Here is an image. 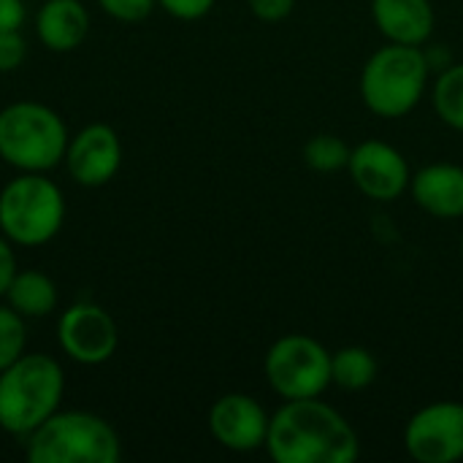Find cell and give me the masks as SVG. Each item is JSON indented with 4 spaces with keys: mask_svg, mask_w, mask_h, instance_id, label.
<instances>
[{
    "mask_svg": "<svg viewBox=\"0 0 463 463\" xmlns=\"http://www.w3.org/2000/svg\"><path fill=\"white\" fill-rule=\"evenodd\" d=\"M57 345L79 366H100L111 361L119 345L117 323L114 317L92 304V301H79L62 309L57 320Z\"/></svg>",
    "mask_w": 463,
    "mask_h": 463,
    "instance_id": "9",
    "label": "cell"
},
{
    "mask_svg": "<svg viewBox=\"0 0 463 463\" xmlns=\"http://www.w3.org/2000/svg\"><path fill=\"white\" fill-rule=\"evenodd\" d=\"M98 8L117 22L136 24L157 8V0H98Z\"/></svg>",
    "mask_w": 463,
    "mask_h": 463,
    "instance_id": "21",
    "label": "cell"
},
{
    "mask_svg": "<svg viewBox=\"0 0 463 463\" xmlns=\"http://www.w3.org/2000/svg\"><path fill=\"white\" fill-rule=\"evenodd\" d=\"M380 364L369 347L347 345L331 353V385L347 393H361L377 383Z\"/></svg>",
    "mask_w": 463,
    "mask_h": 463,
    "instance_id": "17",
    "label": "cell"
},
{
    "mask_svg": "<svg viewBox=\"0 0 463 463\" xmlns=\"http://www.w3.org/2000/svg\"><path fill=\"white\" fill-rule=\"evenodd\" d=\"M410 195L415 206L437 220L463 217V165L458 163H429L410 179Z\"/></svg>",
    "mask_w": 463,
    "mask_h": 463,
    "instance_id": "13",
    "label": "cell"
},
{
    "mask_svg": "<svg viewBox=\"0 0 463 463\" xmlns=\"http://www.w3.org/2000/svg\"><path fill=\"white\" fill-rule=\"evenodd\" d=\"M431 73L423 46L388 41L364 62L358 79L361 100L374 117L402 119L420 106Z\"/></svg>",
    "mask_w": 463,
    "mask_h": 463,
    "instance_id": "2",
    "label": "cell"
},
{
    "mask_svg": "<svg viewBox=\"0 0 463 463\" xmlns=\"http://www.w3.org/2000/svg\"><path fill=\"white\" fill-rule=\"evenodd\" d=\"M65 222V195L46 174L19 171L0 190V233L16 247L49 244Z\"/></svg>",
    "mask_w": 463,
    "mask_h": 463,
    "instance_id": "6",
    "label": "cell"
},
{
    "mask_svg": "<svg viewBox=\"0 0 463 463\" xmlns=\"http://www.w3.org/2000/svg\"><path fill=\"white\" fill-rule=\"evenodd\" d=\"M350 152H353V146L342 136L317 133V136L307 138L301 157H304V165L315 174H339V171H347Z\"/></svg>",
    "mask_w": 463,
    "mask_h": 463,
    "instance_id": "19",
    "label": "cell"
},
{
    "mask_svg": "<svg viewBox=\"0 0 463 463\" xmlns=\"http://www.w3.org/2000/svg\"><path fill=\"white\" fill-rule=\"evenodd\" d=\"M461 255H463V236H461Z\"/></svg>",
    "mask_w": 463,
    "mask_h": 463,
    "instance_id": "27",
    "label": "cell"
},
{
    "mask_svg": "<svg viewBox=\"0 0 463 463\" xmlns=\"http://www.w3.org/2000/svg\"><path fill=\"white\" fill-rule=\"evenodd\" d=\"M0 431H3V429H0Z\"/></svg>",
    "mask_w": 463,
    "mask_h": 463,
    "instance_id": "28",
    "label": "cell"
},
{
    "mask_svg": "<svg viewBox=\"0 0 463 463\" xmlns=\"http://www.w3.org/2000/svg\"><path fill=\"white\" fill-rule=\"evenodd\" d=\"M298 0H247V8L255 19L274 24V22H285L293 11H296Z\"/></svg>",
    "mask_w": 463,
    "mask_h": 463,
    "instance_id": "24",
    "label": "cell"
},
{
    "mask_svg": "<svg viewBox=\"0 0 463 463\" xmlns=\"http://www.w3.org/2000/svg\"><path fill=\"white\" fill-rule=\"evenodd\" d=\"M27 19L24 0H0V33L3 30H22Z\"/></svg>",
    "mask_w": 463,
    "mask_h": 463,
    "instance_id": "26",
    "label": "cell"
},
{
    "mask_svg": "<svg viewBox=\"0 0 463 463\" xmlns=\"http://www.w3.org/2000/svg\"><path fill=\"white\" fill-rule=\"evenodd\" d=\"M30 463H117L122 442L111 423L81 410H57L24 439Z\"/></svg>",
    "mask_w": 463,
    "mask_h": 463,
    "instance_id": "5",
    "label": "cell"
},
{
    "mask_svg": "<svg viewBox=\"0 0 463 463\" xmlns=\"http://www.w3.org/2000/svg\"><path fill=\"white\" fill-rule=\"evenodd\" d=\"M65 171L68 176L87 190L109 184L122 165V141L117 130L106 122L84 125L68 138L65 146Z\"/></svg>",
    "mask_w": 463,
    "mask_h": 463,
    "instance_id": "11",
    "label": "cell"
},
{
    "mask_svg": "<svg viewBox=\"0 0 463 463\" xmlns=\"http://www.w3.org/2000/svg\"><path fill=\"white\" fill-rule=\"evenodd\" d=\"M263 374L282 402L317 399L331 388V353L307 334H285L266 350Z\"/></svg>",
    "mask_w": 463,
    "mask_h": 463,
    "instance_id": "7",
    "label": "cell"
},
{
    "mask_svg": "<svg viewBox=\"0 0 463 463\" xmlns=\"http://www.w3.org/2000/svg\"><path fill=\"white\" fill-rule=\"evenodd\" d=\"M14 247H16V244L0 233V298L5 296V290H8V285H11V279H14V277H16V271H19Z\"/></svg>",
    "mask_w": 463,
    "mask_h": 463,
    "instance_id": "25",
    "label": "cell"
},
{
    "mask_svg": "<svg viewBox=\"0 0 463 463\" xmlns=\"http://www.w3.org/2000/svg\"><path fill=\"white\" fill-rule=\"evenodd\" d=\"M90 33V11L81 0H46L35 14L38 41L57 54L73 52Z\"/></svg>",
    "mask_w": 463,
    "mask_h": 463,
    "instance_id": "15",
    "label": "cell"
},
{
    "mask_svg": "<svg viewBox=\"0 0 463 463\" xmlns=\"http://www.w3.org/2000/svg\"><path fill=\"white\" fill-rule=\"evenodd\" d=\"M271 415L250 393H225L209 410V434L231 453H255L266 445Z\"/></svg>",
    "mask_w": 463,
    "mask_h": 463,
    "instance_id": "12",
    "label": "cell"
},
{
    "mask_svg": "<svg viewBox=\"0 0 463 463\" xmlns=\"http://www.w3.org/2000/svg\"><path fill=\"white\" fill-rule=\"evenodd\" d=\"M27 57V43L19 30H3L0 33V73L16 71Z\"/></svg>",
    "mask_w": 463,
    "mask_h": 463,
    "instance_id": "22",
    "label": "cell"
},
{
    "mask_svg": "<svg viewBox=\"0 0 463 463\" xmlns=\"http://www.w3.org/2000/svg\"><path fill=\"white\" fill-rule=\"evenodd\" d=\"M3 298L24 320L49 317L60 304V293H57L54 279L38 269H19Z\"/></svg>",
    "mask_w": 463,
    "mask_h": 463,
    "instance_id": "16",
    "label": "cell"
},
{
    "mask_svg": "<svg viewBox=\"0 0 463 463\" xmlns=\"http://www.w3.org/2000/svg\"><path fill=\"white\" fill-rule=\"evenodd\" d=\"M24 345H27L24 317L14 312L8 304H0V372L24 355Z\"/></svg>",
    "mask_w": 463,
    "mask_h": 463,
    "instance_id": "20",
    "label": "cell"
},
{
    "mask_svg": "<svg viewBox=\"0 0 463 463\" xmlns=\"http://www.w3.org/2000/svg\"><path fill=\"white\" fill-rule=\"evenodd\" d=\"M431 106L450 130L463 133V62H450L437 73L431 84Z\"/></svg>",
    "mask_w": 463,
    "mask_h": 463,
    "instance_id": "18",
    "label": "cell"
},
{
    "mask_svg": "<svg viewBox=\"0 0 463 463\" xmlns=\"http://www.w3.org/2000/svg\"><path fill=\"white\" fill-rule=\"evenodd\" d=\"M214 3L217 0H157V5L168 16H174L179 22H198V19H203L214 8Z\"/></svg>",
    "mask_w": 463,
    "mask_h": 463,
    "instance_id": "23",
    "label": "cell"
},
{
    "mask_svg": "<svg viewBox=\"0 0 463 463\" xmlns=\"http://www.w3.org/2000/svg\"><path fill=\"white\" fill-rule=\"evenodd\" d=\"M65 393V372L57 358L24 353L0 372V429L16 439L52 418Z\"/></svg>",
    "mask_w": 463,
    "mask_h": 463,
    "instance_id": "3",
    "label": "cell"
},
{
    "mask_svg": "<svg viewBox=\"0 0 463 463\" xmlns=\"http://www.w3.org/2000/svg\"><path fill=\"white\" fill-rule=\"evenodd\" d=\"M347 174L361 195L377 203L399 201L404 193H410L412 168L393 144L380 138H366L353 146Z\"/></svg>",
    "mask_w": 463,
    "mask_h": 463,
    "instance_id": "10",
    "label": "cell"
},
{
    "mask_svg": "<svg viewBox=\"0 0 463 463\" xmlns=\"http://www.w3.org/2000/svg\"><path fill=\"white\" fill-rule=\"evenodd\" d=\"M372 22L391 43L426 46L437 27L431 0H372Z\"/></svg>",
    "mask_w": 463,
    "mask_h": 463,
    "instance_id": "14",
    "label": "cell"
},
{
    "mask_svg": "<svg viewBox=\"0 0 463 463\" xmlns=\"http://www.w3.org/2000/svg\"><path fill=\"white\" fill-rule=\"evenodd\" d=\"M404 450L418 463H456L463 458V404L434 402L404 426Z\"/></svg>",
    "mask_w": 463,
    "mask_h": 463,
    "instance_id": "8",
    "label": "cell"
},
{
    "mask_svg": "<svg viewBox=\"0 0 463 463\" xmlns=\"http://www.w3.org/2000/svg\"><path fill=\"white\" fill-rule=\"evenodd\" d=\"M65 119L46 103L16 100L0 109V160L14 171L49 174L65 157Z\"/></svg>",
    "mask_w": 463,
    "mask_h": 463,
    "instance_id": "4",
    "label": "cell"
},
{
    "mask_svg": "<svg viewBox=\"0 0 463 463\" xmlns=\"http://www.w3.org/2000/svg\"><path fill=\"white\" fill-rule=\"evenodd\" d=\"M263 450L274 463H353L361 456V437L320 396L293 399L271 415Z\"/></svg>",
    "mask_w": 463,
    "mask_h": 463,
    "instance_id": "1",
    "label": "cell"
}]
</instances>
